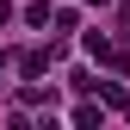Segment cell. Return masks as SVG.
Wrapping results in <instances>:
<instances>
[{
	"instance_id": "6da1fadb",
	"label": "cell",
	"mask_w": 130,
	"mask_h": 130,
	"mask_svg": "<svg viewBox=\"0 0 130 130\" xmlns=\"http://www.w3.org/2000/svg\"><path fill=\"white\" fill-rule=\"evenodd\" d=\"M50 56H56V50H25L19 68H25V74H43V68H50Z\"/></svg>"
},
{
	"instance_id": "7a4b0ae2",
	"label": "cell",
	"mask_w": 130,
	"mask_h": 130,
	"mask_svg": "<svg viewBox=\"0 0 130 130\" xmlns=\"http://www.w3.org/2000/svg\"><path fill=\"white\" fill-rule=\"evenodd\" d=\"M87 56H93V62H111V43L99 37V31H87Z\"/></svg>"
},
{
	"instance_id": "3957f363",
	"label": "cell",
	"mask_w": 130,
	"mask_h": 130,
	"mask_svg": "<svg viewBox=\"0 0 130 130\" xmlns=\"http://www.w3.org/2000/svg\"><path fill=\"white\" fill-rule=\"evenodd\" d=\"M6 19H12V0H0V25H6Z\"/></svg>"
},
{
	"instance_id": "277c9868",
	"label": "cell",
	"mask_w": 130,
	"mask_h": 130,
	"mask_svg": "<svg viewBox=\"0 0 130 130\" xmlns=\"http://www.w3.org/2000/svg\"><path fill=\"white\" fill-rule=\"evenodd\" d=\"M118 25H124V31H130V6H124V12H118Z\"/></svg>"
},
{
	"instance_id": "5b68a950",
	"label": "cell",
	"mask_w": 130,
	"mask_h": 130,
	"mask_svg": "<svg viewBox=\"0 0 130 130\" xmlns=\"http://www.w3.org/2000/svg\"><path fill=\"white\" fill-rule=\"evenodd\" d=\"M93 6H111V0H93Z\"/></svg>"
},
{
	"instance_id": "8992f818",
	"label": "cell",
	"mask_w": 130,
	"mask_h": 130,
	"mask_svg": "<svg viewBox=\"0 0 130 130\" xmlns=\"http://www.w3.org/2000/svg\"><path fill=\"white\" fill-rule=\"evenodd\" d=\"M0 62H6V50H0Z\"/></svg>"
}]
</instances>
